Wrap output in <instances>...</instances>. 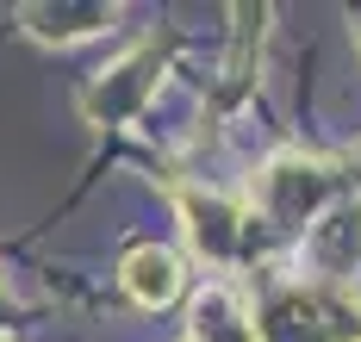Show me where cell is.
<instances>
[{
  "label": "cell",
  "instance_id": "cell-1",
  "mask_svg": "<svg viewBox=\"0 0 361 342\" xmlns=\"http://www.w3.org/2000/svg\"><path fill=\"white\" fill-rule=\"evenodd\" d=\"M125 286L137 305H169L180 293V267L169 249H131L125 255Z\"/></svg>",
  "mask_w": 361,
  "mask_h": 342
},
{
  "label": "cell",
  "instance_id": "cell-2",
  "mask_svg": "<svg viewBox=\"0 0 361 342\" xmlns=\"http://www.w3.org/2000/svg\"><path fill=\"white\" fill-rule=\"evenodd\" d=\"M193 342H255V317L224 286H212L206 299L193 305Z\"/></svg>",
  "mask_w": 361,
  "mask_h": 342
}]
</instances>
